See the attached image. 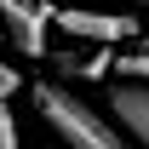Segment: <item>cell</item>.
Returning <instances> with one entry per match:
<instances>
[{
  "instance_id": "cell-1",
  "label": "cell",
  "mask_w": 149,
  "mask_h": 149,
  "mask_svg": "<svg viewBox=\"0 0 149 149\" xmlns=\"http://www.w3.org/2000/svg\"><path fill=\"white\" fill-rule=\"evenodd\" d=\"M29 92H35L40 120L52 126V138H57L63 149H138L126 132L109 120V115L97 109V103H86L74 86H57V80H35Z\"/></svg>"
},
{
  "instance_id": "cell-2",
  "label": "cell",
  "mask_w": 149,
  "mask_h": 149,
  "mask_svg": "<svg viewBox=\"0 0 149 149\" xmlns=\"http://www.w3.org/2000/svg\"><path fill=\"white\" fill-rule=\"evenodd\" d=\"M52 23L69 40H92V46H126L138 40V17L132 12H86V6H52Z\"/></svg>"
},
{
  "instance_id": "cell-3",
  "label": "cell",
  "mask_w": 149,
  "mask_h": 149,
  "mask_svg": "<svg viewBox=\"0 0 149 149\" xmlns=\"http://www.w3.org/2000/svg\"><path fill=\"white\" fill-rule=\"evenodd\" d=\"M103 109H109V120L126 132L138 149H149V80H138V74H109Z\"/></svg>"
},
{
  "instance_id": "cell-4",
  "label": "cell",
  "mask_w": 149,
  "mask_h": 149,
  "mask_svg": "<svg viewBox=\"0 0 149 149\" xmlns=\"http://www.w3.org/2000/svg\"><path fill=\"white\" fill-rule=\"evenodd\" d=\"M0 29L23 57H46V35H52V6L46 0H0Z\"/></svg>"
},
{
  "instance_id": "cell-5",
  "label": "cell",
  "mask_w": 149,
  "mask_h": 149,
  "mask_svg": "<svg viewBox=\"0 0 149 149\" xmlns=\"http://www.w3.org/2000/svg\"><path fill=\"white\" fill-rule=\"evenodd\" d=\"M115 74H138V80H149V46H138V52H115Z\"/></svg>"
},
{
  "instance_id": "cell-6",
  "label": "cell",
  "mask_w": 149,
  "mask_h": 149,
  "mask_svg": "<svg viewBox=\"0 0 149 149\" xmlns=\"http://www.w3.org/2000/svg\"><path fill=\"white\" fill-rule=\"evenodd\" d=\"M0 149H23V138H17V115H12V103L0 97Z\"/></svg>"
},
{
  "instance_id": "cell-7",
  "label": "cell",
  "mask_w": 149,
  "mask_h": 149,
  "mask_svg": "<svg viewBox=\"0 0 149 149\" xmlns=\"http://www.w3.org/2000/svg\"><path fill=\"white\" fill-rule=\"evenodd\" d=\"M17 86H23V80H17V69H12V63L0 57V97H12V92H17Z\"/></svg>"
}]
</instances>
